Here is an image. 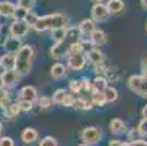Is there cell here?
Wrapping results in <instances>:
<instances>
[{"mask_svg": "<svg viewBox=\"0 0 147 146\" xmlns=\"http://www.w3.org/2000/svg\"><path fill=\"white\" fill-rule=\"evenodd\" d=\"M69 18L61 15V13H50L45 16L38 18L36 24L34 25V29L36 32H45V31H53L61 26H67Z\"/></svg>", "mask_w": 147, "mask_h": 146, "instance_id": "1", "label": "cell"}, {"mask_svg": "<svg viewBox=\"0 0 147 146\" xmlns=\"http://www.w3.org/2000/svg\"><path fill=\"white\" fill-rule=\"evenodd\" d=\"M69 88H70L71 94H80L82 89H83V82L79 80V79H73L69 83Z\"/></svg>", "mask_w": 147, "mask_h": 146, "instance_id": "27", "label": "cell"}, {"mask_svg": "<svg viewBox=\"0 0 147 146\" xmlns=\"http://www.w3.org/2000/svg\"><path fill=\"white\" fill-rule=\"evenodd\" d=\"M90 15H92V19L95 20V22H100V20H105L109 16V12L107 9V5H103L102 2H99V3H95L92 6Z\"/></svg>", "mask_w": 147, "mask_h": 146, "instance_id": "7", "label": "cell"}, {"mask_svg": "<svg viewBox=\"0 0 147 146\" xmlns=\"http://www.w3.org/2000/svg\"><path fill=\"white\" fill-rule=\"evenodd\" d=\"M130 146H147V142H146V140H140V139H137V140L130 142Z\"/></svg>", "mask_w": 147, "mask_h": 146, "instance_id": "42", "label": "cell"}, {"mask_svg": "<svg viewBox=\"0 0 147 146\" xmlns=\"http://www.w3.org/2000/svg\"><path fill=\"white\" fill-rule=\"evenodd\" d=\"M15 63H16V57L12 53H6L3 57H0V66H2L5 70L15 69Z\"/></svg>", "mask_w": 147, "mask_h": 146, "instance_id": "20", "label": "cell"}, {"mask_svg": "<svg viewBox=\"0 0 147 146\" xmlns=\"http://www.w3.org/2000/svg\"><path fill=\"white\" fill-rule=\"evenodd\" d=\"M93 2H95V3H99V2H102V0H93Z\"/></svg>", "mask_w": 147, "mask_h": 146, "instance_id": "50", "label": "cell"}, {"mask_svg": "<svg viewBox=\"0 0 147 146\" xmlns=\"http://www.w3.org/2000/svg\"><path fill=\"white\" fill-rule=\"evenodd\" d=\"M19 99H25V101H36L38 99V92H36V88L35 86H31V85H26L24 88H20L19 91Z\"/></svg>", "mask_w": 147, "mask_h": 146, "instance_id": "11", "label": "cell"}, {"mask_svg": "<svg viewBox=\"0 0 147 146\" xmlns=\"http://www.w3.org/2000/svg\"><path fill=\"white\" fill-rule=\"evenodd\" d=\"M0 146H15V142L12 137L3 136V137H0Z\"/></svg>", "mask_w": 147, "mask_h": 146, "instance_id": "38", "label": "cell"}, {"mask_svg": "<svg viewBox=\"0 0 147 146\" xmlns=\"http://www.w3.org/2000/svg\"><path fill=\"white\" fill-rule=\"evenodd\" d=\"M67 94H69V92H67L66 89H57V91L53 94V102H54V104H60V105H61L63 99L66 98Z\"/></svg>", "mask_w": 147, "mask_h": 146, "instance_id": "28", "label": "cell"}, {"mask_svg": "<svg viewBox=\"0 0 147 146\" xmlns=\"http://www.w3.org/2000/svg\"><path fill=\"white\" fill-rule=\"evenodd\" d=\"M74 96L71 95V94H67L66 95V98L63 99V102H61V105L63 107H73V104H74Z\"/></svg>", "mask_w": 147, "mask_h": 146, "instance_id": "37", "label": "cell"}, {"mask_svg": "<svg viewBox=\"0 0 147 146\" xmlns=\"http://www.w3.org/2000/svg\"><path fill=\"white\" fill-rule=\"evenodd\" d=\"M2 79H3V85H5L6 88H12V86H15L16 83L19 82L20 75H19L15 69H7V70H3Z\"/></svg>", "mask_w": 147, "mask_h": 146, "instance_id": "9", "label": "cell"}, {"mask_svg": "<svg viewBox=\"0 0 147 146\" xmlns=\"http://www.w3.org/2000/svg\"><path fill=\"white\" fill-rule=\"evenodd\" d=\"M82 82H83V89L88 91V92H90V91H92V80H89V79H82Z\"/></svg>", "mask_w": 147, "mask_h": 146, "instance_id": "40", "label": "cell"}, {"mask_svg": "<svg viewBox=\"0 0 147 146\" xmlns=\"http://www.w3.org/2000/svg\"><path fill=\"white\" fill-rule=\"evenodd\" d=\"M141 115H143V118H147V105L143 107V110H141Z\"/></svg>", "mask_w": 147, "mask_h": 146, "instance_id": "44", "label": "cell"}, {"mask_svg": "<svg viewBox=\"0 0 147 146\" xmlns=\"http://www.w3.org/2000/svg\"><path fill=\"white\" fill-rule=\"evenodd\" d=\"M80 39H82V34H80L79 28H76V26H70V28H67V29H66L64 41H66V43H67L69 45L79 43Z\"/></svg>", "mask_w": 147, "mask_h": 146, "instance_id": "12", "label": "cell"}, {"mask_svg": "<svg viewBox=\"0 0 147 146\" xmlns=\"http://www.w3.org/2000/svg\"><path fill=\"white\" fill-rule=\"evenodd\" d=\"M83 143H86V145H96L98 142H100L102 139V130L99 127H95V126H90V127H86L85 130L82 132L80 134Z\"/></svg>", "mask_w": 147, "mask_h": 146, "instance_id": "4", "label": "cell"}, {"mask_svg": "<svg viewBox=\"0 0 147 146\" xmlns=\"http://www.w3.org/2000/svg\"><path fill=\"white\" fill-rule=\"evenodd\" d=\"M2 130H3V124L0 123V133H2Z\"/></svg>", "mask_w": 147, "mask_h": 146, "instance_id": "48", "label": "cell"}, {"mask_svg": "<svg viewBox=\"0 0 147 146\" xmlns=\"http://www.w3.org/2000/svg\"><path fill=\"white\" fill-rule=\"evenodd\" d=\"M124 7H125V5H124L122 0H108V3H107L108 12L109 13H114V15L121 13L124 10Z\"/></svg>", "mask_w": 147, "mask_h": 146, "instance_id": "22", "label": "cell"}, {"mask_svg": "<svg viewBox=\"0 0 147 146\" xmlns=\"http://www.w3.org/2000/svg\"><path fill=\"white\" fill-rule=\"evenodd\" d=\"M69 47H70V45L66 43L64 39H63V41H57V43H54V45L51 47L50 54H51V57L55 58V60L63 58L64 56L69 54Z\"/></svg>", "mask_w": 147, "mask_h": 146, "instance_id": "8", "label": "cell"}, {"mask_svg": "<svg viewBox=\"0 0 147 146\" xmlns=\"http://www.w3.org/2000/svg\"><path fill=\"white\" fill-rule=\"evenodd\" d=\"M103 95H105L107 102H115L118 99V91L112 86H107V89L103 91Z\"/></svg>", "mask_w": 147, "mask_h": 146, "instance_id": "25", "label": "cell"}, {"mask_svg": "<svg viewBox=\"0 0 147 146\" xmlns=\"http://www.w3.org/2000/svg\"><path fill=\"white\" fill-rule=\"evenodd\" d=\"M108 146H121V140L114 139V140H111V142L108 143Z\"/></svg>", "mask_w": 147, "mask_h": 146, "instance_id": "43", "label": "cell"}, {"mask_svg": "<svg viewBox=\"0 0 147 146\" xmlns=\"http://www.w3.org/2000/svg\"><path fill=\"white\" fill-rule=\"evenodd\" d=\"M67 65L71 70H82L86 66V54L85 53H69Z\"/></svg>", "mask_w": 147, "mask_h": 146, "instance_id": "5", "label": "cell"}, {"mask_svg": "<svg viewBox=\"0 0 147 146\" xmlns=\"http://www.w3.org/2000/svg\"><path fill=\"white\" fill-rule=\"evenodd\" d=\"M20 113V108H19V104L18 102H7L6 107H3V115L6 118H16Z\"/></svg>", "mask_w": 147, "mask_h": 146, "instance_id": "16", "label": "cell"}, {"mask_svg": "<svg viewBox=\"0 0 147 146\" xmlns=\"http://www.w3.org/2000/svg\"><path fill=\"white\" fill-rule=\"evenodd\" d=\"M15 57H16L15 70L20 76L29 75L31 69H32V60H34V48H32V45H29V44L22 45L16 51Z\"/></svg>", "mask_w": 147, "mask_h": 146, "instance_id": "2", "label": "cell"}, {"mask_svg": "<svg viewBox=\"0 0 147 146\" xmlns=\"http://www.w3.org/2000/svg\"><path fill=\"white\" fill-rule=\"evenodd\" d=\"M26 12H28V10H25V9H22V7L16 6V10H15V13H13V18H15L16 20H24Z\"/></svg>", "mask_w": 147, "mask_h": 146, "instance_id": "36", "label": "cell"}, {"mask_svg": "<svg viewBox=\"0 0 147 146\" xmlns=\"http://www.w3.org/2000/svg\"><path fill=\"white\" fill-rule=\"evenodd\" d=\"M7 102H9V92L5 88H0V108L6 107Z\"/></svg>", "mask_w": 147, "mask_h": 146, "instance_id": "33", "label": "cell"}, {"mask_svg": "<svg viewBox=\"0 0 147 146\" xmlns=\"http://www.w3.org/2000/svg\"><path fill=\"white\" fill-rule=\"evenodd\" d=\"M29 31V25L25 22V20H13L9 26V34L12 37H18V38H24Z\"/></svg>", "mask_w": 147, "mask_h": 146, "instance_id": "6", "label": "cell"}, {"mask_svg": "<svg viewBox=\"0 0 147 146\" xmlns=\"http://www.w3.org/2000/svg\"><path fill=\"white\" fill-rule=\"evenodd\" d=\"M140 2H141V6L144 9H147V0H140Z\"/></svg>", "mask_w": 147, "mask_h": 146, "instance_id": "45", "label": "cell"}, {"mask_svg": "<svg viewBox=\"0 0 147 146\" xmlns=\"http://www.w3.org/2000/svg\"><path fill=\"white\" fill-rule=\"evenodd\" d=\"M20 139H22V142L26 143V145H32L34 142L38 140V132L32 127H26V129H24L22 133H20Z\"/></svg>", "mask_w": 147, "mask_h": 146, "instance_id": "17", "label": "cell"}, {"mask_svg": "<svg viewBox=\"0 0 147 146\" xmlns=\"http://www.w3.org/2000/svg\"><path fill=\"white\" fill-rule=\"evenodd\" d=\"M140 136V133H138V130L137 129H131L130 132H128V137H130V140L133 142V140H137V137Z\"/></svg>", "mask_w": 147, "mask_h": 146, "instance_id": "41", "label": "cell"}, {"mask_svg": "<svg viewBox=\"0 0 147 146\" xmlns=\"http://www.w3.org/2000/svg\"><path fill=\"white\" fill-rule=\"evenodd\" d=\"M85 104H86V99H83V98H76V99H74V104H73V107L77 108V110H83V108H85Z\"/></svg>", "mask_w": 147, "mask_h": 146, "instance_id": "39", "label": "cell"}, {"mask_svg": "<svg viewBox=\"0 0 147 146\" xmlns=\"http://www.w3.org/2000/svg\"><path fill=\"white\" fill-rule=\"evenodd\" d=\"M89 39L92 41L93 45H102V44H105V43L108 41V35H107V32H105V31L96 28V29L90 34Z\"/></svg>", "mask_w": 147, "mask_h": 146, "instance_id": "15", "label": "cell"}, {"mask_svg": "<svg viewBox=\"0 0 147 146\" xmlns=\"http://www.w3.org/2000/svg\"><path fill=\"white\" fill-rule=\"evenodd\" d=\"M79 31H80V34L82 35H88V37H90V34L96 29V22L93 19H83L82 22L79 24Z\"/></svg>", "mask_w": 147, "mask_h": 146, "instance_id": "14", "label": "cell"}, {"mask_svg": "<svg viewBox=\"0 0 147 146\" xmlns=\"http://www.w3.org/2000/svg\"><path fill=\"white\" fill-rule=\"evenodd\" d=\"M5 85H3V79H2V75H0V88H3Z\"/></svg>", "mask_w": 147, "mask_h": 146, "instance_id": "47", "label": "cell"}, {"mask_svg": "<svg viewBox=\"0 0 147 146\" xmlns=\"http://www.w3.org/2000/svg\"><path fill=\"white\" fill-rule=\"evenodd\" d=\"M90 102L96 107H103L107 104V99H105V95L103 92H93L92 96H90Z\"/></svg>", "mask_w": 147, "mask_h": 146, "instance_id": "24", "label": "cell"}, {"mask_svg": "<svg viewBox=\"0 0 147 146\" xmlns=\"http://www.w3.org/2000/svg\"><path fill=\"white\" fill-rule=\"evenodd\" d=\"M38 146H58V143H57V140L54 137L45 136V137H42V139L39 140V145Z\"/></svg>", "mask_w": 147, "mask_h": 146, "instance_id": "32", "label": "cell"}, {"mask_svg": "<svg viewBox=\"0 0 147 146\" xmlns=\"http://www.w3.org/2000/svg\"><path fill=\"white\" fill-rule=\"evenodd\" d=\"M109 130L114 133V134H121L124 133L125 130H127V127H125V123L119 118H112L111 123H109Z\"/></svg>", "mask_w": 147, "mask_h": 146, "instance_id": "21", "label": "cell"}, {"mask_svg": "<svg viewBox=\"0 0 147 146\" xmlns=\"http://www.w3.org/2000/svg\"><path fill=\"white\" fill-rule=\"evenodd\" d=\"M51 104H53V99L51 98H48V96H41V98H38V105H39V108H50L51 107Z\"/></svg>", "mask_w": 147, "mask_h": 146, "instance_id": "34", "label": "cell"}, {"mask_svg": "<svg viewBox=\"0 0 147 146\" xmlns=\"http://www.w3.org/2000/svg\"><path fill=\"white\" fill-rule=\"evenodd\" d=\"M86 58L90 61L93 66L100 65V63H103V61H105V56H103V53H102L99 48H96V47L90 48V50L86 53Z\"/></svg>", "mask_w": 147, "mask_h": 146, "instance_id": "13", "label": "cell"}, {"mask_svg": "<svg viewBox=\"0 0 147 146\" xmlns=\"http://www.w3.org/2000/svg\"><path fill=\"white\" fill-rule=\"evenodd\" d=\"M137 130H138L140 136H147V118H143V120L138 123Z\"/></svg>", "mask_w": 147, "mask_h": 146, "instance_id": "35", "label": "cell"}, {"mask_svg": "<svg viewBox=\"0 0 147 146\" xmlns=\"http://www.w3.org/2000/svg\"><path fill=\"white\" fill-rule=\"evenodd\" d=\"M66 29H67V26H61V28H57V29H53V31H51V38H53L54 43H57V41H63V39H64Z\"/></svg>", "mask_w": 147, "mask_h": 146, "instance_id": "26", "label": "cell"}, {"mask_svg": "<svg viewBox=\"0 0 147 146\" xmlns=\"http://www.w3.org/2000/svg\"><path fill=\"white\" fill-rule=\"evenodd\" d=\"M108 86V79L105 76H96L93 80H92V91L90 94L93 92H103Z\"/></svg>", "mask_w": 147, "mask_h": 146, "instance_id": "18", "label": "cell"}, {"mask_svg": "<svg viewBox=\"0 0 147 146\" xmlns=\"http://www.w3.org/2000/svg\"><path fill=\"white\" fill-rule=\"evenodd\" d=\"M18 6L25 10H32L35 6V0H18Z\"/></svg>", "mask_w": 147, "mask_h": 146, "instance_id": "31", "label": "cell"}, {"mask_svg": "<svg viewBox=\"0 0 147 146\" xmlns=\"http://www.w3.org/2000/svg\"><path fill=\"white\" fill-rule=\"evenodd\" d=\"M19 108H20V113H29L34 107V102L31 101H25V99H19Z\"/></svg>", "mask_w": 147, "mask_h": 146, "instance_id": "30", "label": "cell"}, {"mask_svg": "<svg viewBox=\"0 0 147 146\" xmlns=\"http://www.w3.org/2000/svg\"><path fill=\"white\" fill-rule=\"evenodd\" d=\"M121 146H130V142H121Z\"/></svg>", "mask_w": 147, "mask_h": 146, "instance_id": "46", "label": "cell"}, {"mask_svg": "<svg viewBox=\"0 0 147 146\" xmlns=\"http://www.w3.org/2000/svg\"><path fill=\"white\" fill-rule=\"evenodd\" d=\"M22 47V44H20V38L18 37H6L5 43H3V48L7 51V53H12V54H16V51Z\"/></svg>", "mask_w": 147, "mask_h": 146, "instance_id": "10", "label": "cell"}, {"mask_svg": "<svg viewBox=\"0 0 147 146\" xmlns=\"http://www.w3.org/2000/svg\"><path fill=\"white\" fill-rule=\"evenodd\" d=\"M79 146H89V145H86V143H82V145H79Z\"/></svg>", "mask_w": 147, "mask_h": 146, "instance_id": "49", "label": "cell"}, {"mask_svg": "<svg viewBox=\"0 0 147 146\" xmlns=\"http://www.w3.org/2000/svg\"><path fill=\"white\" fill-rule=\"evenodd\" d=\"M38 15L36 13H34V12H31V10H28L26 12V15H25V18H24V20L29 25V28H34V25L36 24V20H38Z\"/></svg>", "mask_w": 147, "mask_h": 146, "instance_id": "29", "label": "cell"}, {"mask_svg": "<svg viewBox=\"0 0 147 146\" xmlns=\"http://www.w3.org/2000/svg\"><path fill=\"white\" fill-rule=\"evenodd\" d=\"M127 86L138 96L147 98V57L141 58V75H134L127 79Z\"/></svg>", "mask_w": 147, "mask_h": 146, "instance_id": "3", "label": "cell"}, {"mask_svg": "<svg viewBox=\"0 0 147 146\" xmlns=\"http://www.w3.org/2000/svg\"><path fill=\"white\" fill-rule=\"evenodd\" d=\"M16 10V6L10 2H0V16L12 18Z\"/></svg>", "mask_w": 147, "mask_h": 146, "instance_id": "23", "label": "cell"}, {"mask_svg": "<svg viewBox=\"0 0 147 146\" xmlns=\"http://www.w3.org/2000/svg\"><path fill=\"white\" fill-rule=\"evenodd\" d=\"M50 73H51V76L54 79H63V77H66V75H67V67L63 63H54L51 66Z\"/></svg>", "mask_w": 147, "mask_h": 146, "instance_id": "19", "label": "cell"}, {"mask_svg": "<svg viewBox=\"0 0 147 146\" xmlns=\"http://www.w3.org/2000/svg\"><path fill=\"white\" fill-rule=\"evenodd\" d=\"M146 31H147V22H146Z\"/></svg>", "mask_w": 147, "mask_h": 146, "instance_id": "51", "label": "cell"}]
</instances>
